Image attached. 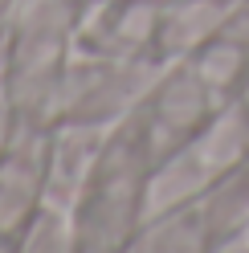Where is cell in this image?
Listing matches in <instances>:
<instances>
[{"label": "cell", "instance_id": "obj_1", "mask_svg": "<svg viewBox=\"0 0 249 253\" xmlns=\"http://www.w3.org/2000/svg\"><path fill=\"white\" fill-rule=\"evenodd\" d=\"M0 151H4V135H0Z\"/></svg>", "mask_w": 249, "mask_h": 253}]
</instances>
